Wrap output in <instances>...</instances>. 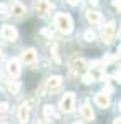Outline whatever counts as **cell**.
I'll return each mask as SVG.
<instances>
[{
  "label": "cell",
  "instance_id": "1",
  "mask_svg": "<svg viewBox=\"0 0 121 124\" xmlns=\"http://www.w3.org/2000/svg\"><path fill=\"white\" fill-rule=\"evenodd\" d=\"M55 27L60 30L61 33L68 35V33L73 31V18H71L68 13H58L55 17Z\"/></svg>",
  "mask_w": 121,
  "mask_h": 124
},
{
  "label": "cell",
  "instance_id": "2",
  "mask_svg": "<svg viewBox=\"0 0 121 124\" xmlns=\"http://www.w3.org/2000/svg\"><path fill=\"white\" fill-rule=\"evenodd\" d=\"M114 35H116V25L114 22H108L101 28V40L104 43H111L114 40Z\"/></svg>",
  "mask_w": 121,
  "mask_h": 124
},
{
  "label": "cell",
  "instance_id": "3",
  "mask_svg": "<svg viewBox=\"0 0 121 124\" xmlns=\"http://www.w3.org/2000/svg\"><path fill=\"white\" fill-rule=\"evenodd\" d=\"M53 10V3L50 0H35V12L40 17H47Z\"/></svg>",
  "mask_w": 121,
  "mask_h": 124
},
{
  "label": "cell",
  "instance_id": "4",
  "mask_svg": "<svg viewBox=\"0 0 121 124\" xmlns=\"http://www.w3.org/2000/svg\"><path fill=\"white\" fill-rule=\"evenodd\" d=\"M60 106L65 113H71L75 109V94L73 93H65L61 101H60Z\"/></svg>",
  "mask_w": 121,
  "mask_h": 124
},
{
  "label": "cell",
  "instance_id": "5",
  "mask_svg": "<svg viewBox=\"0 0 121 124\" xmlns=\"http://www.w3.org/2000/svg\"><path fill=\"white\" fill-rule=\"evenodd\" d=\"M0 35H2V38L7 40V41H15V40L18 38V31L12 25H3L2 30H0Z\"/></svg>",
  "mask_w": 121,
  "mask_h": 124
},
{
  "label": "cell",
  "instance_id": "6",
  "mask_svg": "<svg viewBox=\"0 0 121 124\" xmlns=\"http://www.w3.org/2000/svg\"><path fill=\"white\" fill-rule=\"evenodd\" d=\"M61 83H63V78L55 75V76H50L47 81H45V86H43V88H47L48 91H56V89L61 88Z\"/></svg>",
  "mask_w": 121,
  "mask_h": 124
},
{
  "label": "cell",
  "instance_id": "7",
  "mask_svg": "<svg viewBox=\"0 0 121 124\" xmlns=\"http://www.w3.org/2000/svg\"><path fill=\"white\" fill-rule=\"evenodd\" d=\"M22 61H23L25 65H30V66H33V65L37 63V51H35L33 48L23 50V51H22Z\"/></svg>",
  "mask_w": 121,
  "mask_h": 124
},
{
  "label": "cell",
  "instance_id": "8",
  "mask_svg": "<svg viewBox=\"0 0 121 124\" xmlns=\"http://www.w3.org/2000/svg\"><path fill=\"white\" fill-rule=\"evenodd\" d=\"M95 104L98 106V108H101V109H106L110 106V94H106L104 91L96 93V96H95Z\"/></svg>",
  "mask_w": 121,
  "mask_h": 124
},
{
  "label": "cell",
  "instance_id": "9",
  "mask_svg": "<svg viewBox=\"0 0 121 124\" xmlns=\"http://www.w3.org/2000/svg\"><path fill=\"white\" fill-rule=\"evenodd\" d=\"M7 71H9V75L12 78H18L20 76V63H18L17 58L9 60V63H7Z\"/></svg>",
  "mask_w": 121,
  "mask_h": 124
},
{
  "label": "cell",
  "instance_id": "10",
  "mask_svg": "<svg viewBox=\"0 0 121 124\" xmlns=\"http://www.w3.org/2000/svg\"><path fill=\"white\" fill-rule=\"evenodd\" d=\"M9 12L13 15V17H17V18H22L23 15H27V8H25V5H22L20 2H13V3L10 5Z\"/></svg>",
  "mask_w": 121,
  "mask_h": 124
},
{
  "label": "cell",
  "instance_id": "11",
  "mask_svg": "<svg viewBox=\"0 0 121 124\" xmlns=\"http://www.w3.org/2000/svg\"><path fill=\"white\" fill-rule=\"evenodd\" d=\"M17 117H18V123L20 124H27L28 123V117H30V106L27 103L18 108V113H17Z\"/></svg>",
  "mask_w": 121,
  "mask_h": 124
},
{
  "label": "cell",
  "instance_id": "12",
  "mask_svg": "<svg viewBox=\"0 0 121 124\" xmlns=\"http://www.w3.org/2000/svg\"><path fill=\"white\" fill-rule=\"evenodd\" d=\"M71 68H73L76 73H85L88 70V61L83 60V58H76L71 61Z\"/></svg>",
  "mask_w": 121,
  "mask_h": 124
},
{
  "label": "cell",
  "instance_id": "13",
  "mask_svg": "<svg viewBox=\"0 0 121 124\" xmlns=\"http://www.w3.org/2000/svg\"><path fill=\"white\" fill-rule=\"evenodd\" d=\"M80 113L83 116V119H86V121H93L95 119V113H93V109H91L90 104H83L81 109H80Z\"/></svg>",
  "mask_w": 121,
  "mask_h": 124
},
{
  "label": "cell",
  "instance_id": "14",
  "mask_svg": "<svg viewBox=\"0 0 121 124\" xmlns=\"http://www.w3.org/2000/svg\"><path fill=\"white\" fill-rule=\"evenodd\" d=\"M86 20L90 23H100L101 22V13L100 12H95V10H88L86 12Z\"/></svg>",
  "mask_w": 121,
  "mask_h": 124
},
{
  "label": "cell",
  "instance_id": "15",
  "mask_svg": "<svg viewBox=\"0 0 121 124\" xmlns=\"http://www.w3.org/2000/svg\"><path fill=\"white\" fill-rule=\"evenodd\" d=\"M43 116H45L47 119H52V117L55 116V109H53L52 104H45L43 106Z\"/></svg>",
  "mask_w": 121,
  "mask_h": 124
},
{
  "label": "cell",
  "instance_id": "16",
  "mask_svg": "<svg viewBox=\"0 0 121 124\" xmlns=\"http://www.w3.org/2000/svg\"><path fill=\"white\" fill-rule=\"evenodd\" d=\"M18 89H20V85L18 83H9V91H10V94H17L18 93Z\"/></svg>",
  "mask_w": 121,
  "mask_h": 124
},
{
  "label": "cell",
  "instance_id": "17",
  "mask_svg": "<svg viewBox=\"0 0 121 124\" xmlns=\"http://www.w3.org/2000/svg\"><path fill=\"white\" fill-rule=\"evenodd\" d=\"M83 37H85V40H86V41H93V40L96 38V35H95V31H93V30H86Z\"/></svg>",
  "mask_w": 121,
  "mask_h": 124
},
{
  "label": "cell",
  "instance_id": "18",
  "mask_svg": "<svg viewBox=\"0 0 121 124\" xmlns=\"http://www.w3.org/2000/svg\"><path fill=\"white\" fill-rule=\"evenodd\" d=\"M52 55H53V60H55V63H60L61 60H60V55H58V46L53 45L52 46Z\"/></svg>",
  "mask_w": 121,
  "mask_h": 124
},
{
  "label": "cell",
  "instance_id": "19",
  "mask_svg": "<svg viewBox=\"0 0 121 124\" xmlns=\"http://www.w3.org/2000/svg\"><path fill=\"white\" fill-rule=\"evenodd\" d=\"M0 15H9V7L0 3Z\"/></svg>",
  "mask_w": 121,
  "mask_h": 124
},
{
  "label": "cell",
  "instance_id": "20",
  "mask_svg": "<svg viewBox=\"0 0 121 124\" xmlns=\"http://www.w3.org/2000/svg\"><path fill=\"white\" fill-rule=\"evenodd\" d=\"M7 111H9V104L7 103H0V114H3Z\"/></svg>",
  "mask_w": 121,
  "mask_h": 124
},
{
  "label": "cell",
  "instance_id": "21",
  "mask_svg": "<svg viewBox=\"0 0 121 124\" xmlns=\"http://www.w3.org/2000/svg\"><path fill=\"white\" fill-rule=\"evenodd\" d=\"M83 81L86 83V85H90V83H93L95 79H93V76H91V75H85V76H83Z\"/></svg>",
  "mask_w": 121,
  "mask_h": 124
},
{
  "label": "cell",
  "instance_id": "22",
  "mask_svg": "<svg viewBox=\"0 0 121 124\" xmlns=\"http://www.w3.org/2000/svg\"><path fill=\"white\" fill-rule=\"evenodd\" d=\"M68 3L73 5V7H76V5H80V0H68Z\"/></svg>",
  "mask_w": 121,
  "mask_h": 124
},
{
  "label": "cell",
  "instance_id": "23",
  "mask_svg": "<svg viewBox=\"0 0 121 124\" xmlns=\"http://www.w3.org/2000/svg\"><path fill=\"white\" fill-rule=\"evenodd\" d=\"M113 5H114L116 8H120V0H113Z\"/></svg>",
  "mask_w": 121,
  "mask_h": 124
},
{
  "label": "cell",
  "instance_id": "24",
  "mask_svg": "<svg viewBox=\"0 0 121 124\" xmlns=\"http://www.w3.org/2000/svg\"><path fill=\"white\" fill-rule=\"evenodd\" d=\"M88 2H90L91 5H98V0H88Z\"/></svg>",
  "mask_w": 121,
  "mask_h": 124
},
{
  "label": "cell",
  "instance_id": "25",
  "mask_svg": "<svg viewBox=\"0 0 121 124\" xmlns=\"http://www.w3.org/2000/svg\"><path fill=\"white\" fill-rule=\"evenodd\" d=\"M113 124H121V121H120V117H116L114 121H113Z\"/></svg>",
  "mask_w": 121,
  "mask_h": 124
},
{
  "label": "cell",
  "instance_id": "26",
  "mask_svg": "<svg viewBox=\"0 0 121 124\" xmlns=\"http://www.w3.org/2000/svg\"><path fill=\"white\" fill-rule=\"evenodd\" d=\"M0 60H2V51H0Z\"/></svg>",
  "mask_w": 121,
  "mask_h": 124
},
{
  "label": "cell",
  "instance_id": "27",
  "mask_svg": "<svg viewBox=\"0 0 121 124\" xmlns=\"http://www.w3.org/2000/svg\"><path fill=\"white\" fill-rule=\"evenodd\" d=\"M38 124H45V123H38Z\"/></svg>",
  "mask_w": 121,
  "mask_h": 124
},
{
  "label": "cell",
  "instance_id": "28",
  "mask_svg": "<svg viewBox=\"0 0 121 124\" xmlns=\"http://www.w3.org/2000/svg\"><path fill=\"white\" fill-rule=\"evenodd\" d=\"M75 124H80V123H75Z\"/></svg>",
  "mask_w": 121,
  "mask_h": 124
}]
</instances>
